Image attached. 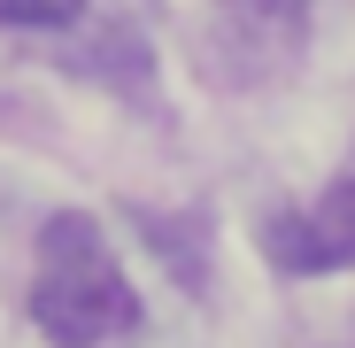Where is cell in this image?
<instances>
[{
  "label": "cell",
  "instance_id": "3957f363",
  "mask_svg": "<svg viewBox=\"0 0 355 348\" xmlns=\"http://www.w3.org/2000/svg\"><path fill=\"white\" fill-rule=\"evenodd\" d=\"M78 0H0V24H70Z\"/></svg>",
  "mask_w": 355,
  "mask_h": 348
},
{
  "label": "cell",
  "instance_id": "7a4b0ae2",
  "mask_svg": "<svg viewBox=\"0 0 355 348\" xmlns=\"http://www.w3.org/2000/svg\"><path fill=\"white\" fill-rule=\"evenodd\" d=\"M270 263L309 279V271H355V179H340L317 209L270 224Z\"/></svg>",
  "mask_w": 355,
  "mask_h": 348
},
{
  "label": "cell",
  "instance_id": "6da1fadb",
  "mask_svg": "<svg viewBox=\"0 0 355 348\" xmlns=\"http://www.w3.org/2000/svg\"><path fill=\"white\" fill-rule=\"evenodd\" d=\"M31 317H39V333L54 348H101V340L139 325V295H132L124 263H116L108 232L85 209L46 217L39 271H31Z\"/></svg>",
  "mask_w": 355,
  "mask_h": 348
}]
</instances>
